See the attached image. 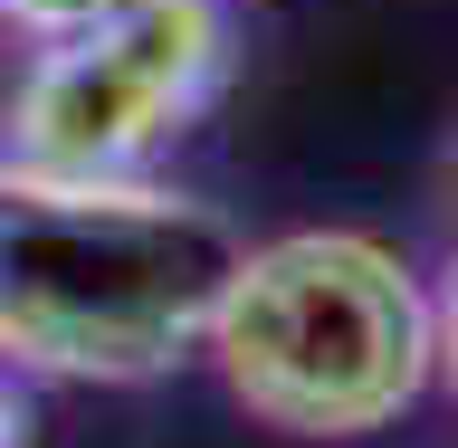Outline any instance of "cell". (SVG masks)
<instances>
[{
  "label": "cell",
  "mask_w": 458,
  "mask_h": 448,
  "mask_svg": "<svg viewBox=\"0 0 458 448\" xmlns=\"http://www.w3.org/2000/svg\"><path fill=\"white\" fill-rule=\"evenodd\" d=\"M10 20H29V29H48V38H77V29H96V20H114L124 0H0Z\"/></svg>",
  "instance_id": "4"
},
{
  "label": "cell",
  "mask_w": 458,
  "mask_h": 448,
  "mask_svg": "<svg viewBox=\"0 0 458 448\" xmlns=\"http://www.w3.org/2000/svg\"><path fill=\"white\" fill-rule=\"evenodd\" d=\"M239 229L124 172H0V353L96 382H143L210 334L239 277Z\"/></svg>",
  "instance_id": "1"
},
{
  "label": "cell",
  "mask_w": 458,
  "mask_h": 448,
  "mask_svg": "<svg viewBox=\"0 0 458 448\" xmlns=\"http://www.w3.org/2000/svg\"><path fill=\"white\" fill-rule=\"evenodd\" d=\"M210 353L267 429L363 439L429 382L439 315L382 239L306 229L239 258L210 306Z\"/></svg>",
  "instance_id": "2"
},
{
  "label": "cell",
  "mask_w": 458,
  "mask_h": 448,
  "mask_svg": "<svg viewBox=\"0 0 458 448\" xmlns=\"http://www.w3.org/2000/svg\"><path fill=\"white\" fill-rule=\"evenodd\" d=\"M449 200H458V143H449Z\"/></svg>",
  "instance_id": "7"
},
{
  "label": "cell",
  "mask_w": 458,
  "mask_h": 448,
  "mask_svg": "<svg viewBox=\"0 0 458 448\" xmlns=\"http://www.w3.org/2000/svg\"><path fill=\"white\" fill-rule=\"evenodd\" d=\"M210 67H220L210 0H124L114 20L38 57V77L10 106V143L38 172H124L200 106Z\"/></svg>",
  "instance_id": "3"
},
{
  "label": "cell",
  "mask_w": 458,
  "mask_h": 448,
  "mask_svg": "<svg viewBox=\"0 0 458 448\" xmlns=\"http://www.w3.org/2000/svg\"><path fill=\"white\" fill-rule=\"evenodd\" d=\"M439 353H449V382H458V249H449V277H439Z\"/></svg>",
  "instance_id": "5"
},
{
  "label": "cell",
  "mask_w": 458,
  "mask_h": 448,
  "mask_svg": "<svg viewBox=\"0 0 458 448\" xmlns=\"http://www.w3.org/2000/svg\"><path fill=\"white\" fill-rule=\"evenodd\" d=\"M0 448H20V401H10V382H0Z\"/></svg>",
  "instance_id": "6"
}]
</instances>
